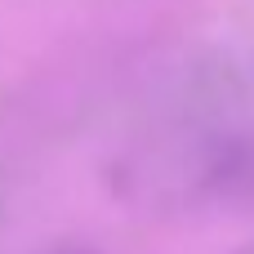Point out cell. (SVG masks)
Returning <instances> with one entry per match:
<instances>
[{
    "label": "cell",
    "instance_id": "obj_1",
    "mask_svg": "<svg viewBox=\"0 0 254 254\" xmlns=\"http://www.w3.org/2000/svg\"><path fill=\"white\" fill-rule=\"evenodd\" d=\"M112 188L156 214L254 205V85L188 89L125 147Z\"/></svg>",
    "mask_w": 254,
    "mask_h": 254
},
{
    "label": "cell",
    "instance_id": "obj_2",
    "mask_svg": "<svg viewBox=\"0 0 254 254\" xmlns=\"http://www.w3.org/2000/svg\"><path fill=\"white\" fill-rule=\"evenodd\" d=\"M4 201H9V188H4V179H0V214H4Z\"/></svg>",
    "mask_w": 254,
    "mask_h": 254
},
{
    "label": "cell",
    "instance_id": "obj_3",
    "mask_svg": "<svg viewBox=\"0 0 254 254\" xmlns=\"http://www.w3.org/2000/svg\"><path fill=\"white\" fill-rule=\"evenodd\" d=\"M54 254H89V250H54Z\"/></svg>",
    "mask_w": 254,
    "mask_h": 254
}]
</instances>
